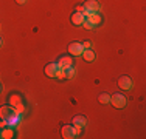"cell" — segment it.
<instances>
[{
  "instance_id": "obj_1",
  "label": "cell",
  "mask_w": 146,
  "mask_h": 139,
  "mask_svg": "<svg viewBox=\"0 0 146 139\" xmlns=\"http://www.w3.org/2000/svg\"><path fill=\"white\" fill-rule=\"evenodd\" d=\"M0 117H2V121L5 124H8L9 127H13V125H16L19 122L20 114H19V111H16L14 108H11V107H3V108H0Z\"/></svg>"
},
{
  "instance_id": "obj_2",
  "label": "cell",
  "mask_w": 146,
  "mask_h": 139,
  "mask_svg": "<svg viewBox=\"0 0 146 139\" xmlns=\"http://www.w3.org/2000/svg\"><path fill=\"white\" fill-rule=\"evenodd\" d=\"M110 104H112L115 108H123L124 105H126V97H124L123 94H120V93H115V94L110 96Z\"/></svg>"
},
{
  "instance_id": "obj_3",
  "label": "cell",
  "mask_w": 146,
  "mask_h": 139,
  "mask_svg": "<svg viewBox=\"0 0 146 139\" xmlns=\"http://www.w3.org/2000/svg\"><path fill=\"white\" fill-rule=\"evenodd\" d=\"M61 136L64 139H73L76 138V128L73 125H64L61 130Z\"/></svg>"
},
{
  "instance_id": "obj_4",
  "label": "cell",
  "mask_w": 146,
  "mask_h": 139,
  "mask_svg": "<svg viewBox=\"0 0 146 139\" xmlns=\"http://www.w3.org/2000/svg\"><path fill=\"white\" fill-rule=\"evenodd\" d=\"M82 51H84V48H82V45L78 43V42H72V43L68 45V53L72 56H81Z\"/></svg>"
},
{
  "instance_id": "obj_5",
  "label": "cell",
  "mask_w": 146,
  "mask_h": 139,
  "mask_svg": "<svg viewBox=\"0 0 146 139\" xmlns=\"http://www.w3.org/2000/svg\"><path fill=\"white\" fill-rule=\"evenodd\" d=\"M118 87H120L121 90H131L132 88L131 77H127V76H121V77L118 79Z\"/></svg>"
},
{
  "instance_id": "obj_6",
  "label": "cell",
  "mask_w": 146,
  "mask_h": 139,
  "mask_svg": "<svg viewBox=\"0 0 146 139\" xmlns=\"http://www.w3.org/2000/svg\"><path fill=\"white\" fill-rule=\"evenodd\" d=\"M84 9L89 12H96L100 9V3L96 2V0H87V2L84 3Z\"/></svg>"
},
{
  "instance_id": "obj_7",
  "label": "cell",
  "mask_w": 146,
  "mask_h": 139,
  "mask_svg": "<svg viewBox=\"0 0 146 139\" xmlns=\"http://www.w3.org/2000/svg\"><path fill=\"white\" fill-rule=\"evenodd\" d=\"M59 70V65L58 64H50L45 67V74L48 76V77H56V73Z\"/></svg>"
},
{
  "instance_id": "obj_8",
  "label": "cell",
  "mask_w": 146,
  "mask_h": 139,
  "mask_svg": "<svg viewBox=\"0 0 146 139\" xmlns=\"http://www.w3.org/2000/svg\"><path fill=\"white\" fill-rule=\"evenodd\" d=\"M84 20H86V16L82 12H75L72 16V23H73V25H76V26L82 25V23H84Z\"/></svg>"
},
{
  "instance_id": "obj_9",
  "label": "cell",
  "mask_w": 146,
  "mask_h": 139,
  "mask_svg": "<svg viewBox=\"0 0 146 139\" xmlns=\"http://www.w3.org/2000/svg\"><path fill=\"white\" fill-rule=\"evenodd\" d=\"M72 122L75 124V125H73L75 128H78V127H79V128H82V127H86V125H87V119H86L84 116H75Z\"/></svg>"
},
{
  "instance_id": "obj_10",
  "label": "cell",
  "mask_w": 146,
  "mask_h": 139,
  "mask_svg": "<svg viewBox=\"0 0 146 139\" xmlns=\"http://www.w3.org/2000/svg\"><path fill=\"white\" fill-rule=\"evenodd\" d=\"M87 22H90L92 25H98L101 23V16L98 12H89L87 14Z\"/></svg>"
},
{
  "instance_id": "obj_11",
  "label": "cell",
  "mask_w": 146,
  "mask_h": 139,
  "mask_svg": "<svg viewBox=\"0 0 146 139\" xmlns=\"http://www.w3.org/2000/svg\"><path fill=\"white\" fill-rule=\"evenodd\" d=\"M72 57H68V56H64V57H61L58 60V65H59V68H67V67H72Z\"/></svg>"
},
{
  "instance_id": "obj_12",
  "label": "cell",
  "mask_w": 146,
  "mask_h": 139,
  "mask_svg": "<svg viewBox=\"0 0 146 139\" xmlns=\"http://www.w3.org/2000/svg\"><path fill=\"white\" fill-rule=\"evenodd\" d=\"M81 56L84 57L86 62H93V60H95V53H93L92 50H84Z\"/></svg>"
},
{
  "instance_id": "obj_13",
  "label": "cell",
  "mask_w": 146,
  "mask_h": 139,
  "mask_svg": "<svg viewBox=\"0 0 146 139\" xmlns=\"http://www.w3.org/2000/svg\"><path fill=\"white\" fill-rule=\"evenodd\" d=\"M13 136H14V130H13V127L11 128H3L2 130V138L3 139H9Z\"/></svg>"
},
{
  "instance_id": "obj_14",
  "label": "cell",
  "mask_w": 146,
  "mask_h": 139,
  "mask_svg": "<svg viewBox=\"0 0 146 139\" xmlns=\"http://www.w3.org/2000/svg\"><path fill=\"white\" fill-rule=\"evenodd\" d=\"M64 71H65V77H67V79H72L73 76H75V68H73V67L64 68Z\"/></svg>"
},
{
  "instance_id": "obj_15",
  "label": "cell",
  "mask_w": 146,
  "mask_h": 139,
  "mask_svg": "<svg viewBox=\"0 0 146 139\" xmlns=\"http://www.w3.org/2000/svg\"><path fill=\"white\" fill-rule=\"evenodd\" d=\"M109 100H110V94H107V93L100 94V102L101 104H109Z\"/></svg>"
},
{
  "instance_id": "obj_16",
  "label": "cell",
  "mask_w": 146,
  "mask_h": 139,
  "mask_svg": "<svg viewBox=\"0 0 146 139\" xmlns=\"http://www.w3.org/2000/svg\"><path fill=\"white\" fill-rule=\"evenodd\" d=\"M56 77H58V79H61V81H64V79H67V77H65V71H64L62 68H59V70H58V73H56Z\"/></svg>"
},
{
  "instance_id": "obj_17",
  "label": "cell",
  "mask_w": 146,
  "mask_h": 139,
  "mask_svg": "<svg viewBox=\"0 0 146 139\" xmlns=\"http://www.w3.org/2000/svg\"><path fill=\"white\" fill-rule=\"evenodd\" d=\"M82 26H84V28H87V30H92V28L95 26V25H92L90 22H87V20H84V23H82Z\"/></svg>"
},
{
  "instance_id": "obj_18",
  "label": "cell",
  "mask_w": 146,
  "mask_h": 139,
  "mask_svg": "<svg viewBox=\"0 0 146 139\" xmlns=\"http://www.w3.org/2000/svg\"><path fill=\"white\" fill-rule=\"evenodd\" d=\"M81 45H82V48H84V50H90V47H92V43H90L89 40L84 42V43H81Z\"/></svg>"
},
{
  "instance_id": "obj_19",
  "label": "cell",
  "mask_w": 146,
  "mask_h": 139,
  "mask_svg": "<svg viewBox=\"0 0 146 139\" xmlns=\"http://www.w3.org/2000/svg\"><path fill=\"white\" fill-rule=\"evenodd\" d=\"M76 12H84V6H78V8H76Z\"/></svg>"
},
{
  "instance_id": "obj_20",
  "label": "cell",
  "mask_w": 146,
  "mask_h": 139,
  "mask_svg": "<svg viewBox=\"0 0 146 139\" xmlns=\"http://www.w3.org/2000/svg\"><path fill=\"white\" fill-rule=\"evenodd\" d=\"M16 2H17V3H19V5H23V3H25V2H27V0H16Z\"/></svg>"
},
{
  "instance_id": "obj_21",
  "label": "cell",
  "mask_w": 146,
  "mask_h": 139,
  "mask_svg": "<svg viewBox=\"0 0 146 139\" xmlns=\"http://www.w3.org/2000/svg\"><path fill=\"white\" fill-rule=\"evenodd\" d=\"M0 91H2V83H0Z\"/></svg>"
},
{
  "instance_id": "obj_22",
  "label": "cell",
  "mask_w": 146,
  "mask_h": 139,
  "mask_svg": "<svg viewBox=\"0 0 146 139\" xmlns=\"http://www.w3.org/2000/svg\"><path fill=\"white\" fill-rule=\"evenodd\" d=\"M0 138H2V130H0Z\"/></svg>"
},
{
  "instance_id": "obj_23",
  "label": "cell",
  "mask_w": 146,
  "mask_h": 139,
  "mask_svg": "<svg viewBox=\"0 0 146 139\" xmlns=\"http://www.w3.org/2000/svg\"><path fill=\"white\" fill-rule=\"evenodd\" d=\"M0 47H2V39H0Z\"/></svg>"
}]
</instances>
